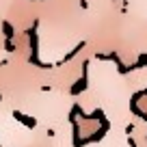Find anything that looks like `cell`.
Instances as JSON below:
<instances>
[{"mask_svg": "<svg viewBox=\"0 0 147 147\" xmlns=\"http://www.w3.org/2000/svg\"><path fill=\"white\" fill-rule=\"evenodd\" d=\"M13 117H15V119H20L24 125H26V128H35V125H37V121H35V119H28V117H26V115H22V113H13Z\"/></svg>", "mask_w": 147, "mask_h": 147, "instance_id": "obj_1", "label": "cell"}]
</instances>
